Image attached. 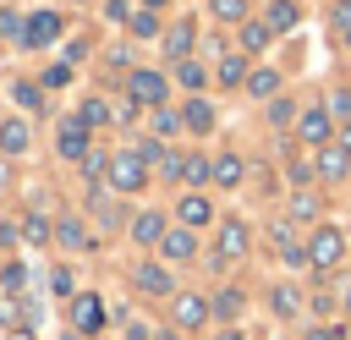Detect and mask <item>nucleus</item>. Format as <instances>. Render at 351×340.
<instances>
[{
  "mask_svg": "<svg viewBox=\"0 0 351 340\" xmlns=\"http://www.w3.org/2000/svg\"><path fill=\"white\" fill-rule=\"evenodd\" d=\"M143 181H148V165H143L137 154H115V159H110V186H115V192H137Z\"/></svg>",
  "mask_w": 351,
  "mask_h": 340,
  "instance_id": "f257e3e1",
  "label": "nucleus"
},
{
  "mask_svg": "<svg viewBox=\"0 0 351 340\" xmlns=\"http://www.w3.org/2000/svg\"><path fill=\"white\" fill-rule=\"evenodd\" d=\"M340 258H346V236H340V230H313V241H307V263L335 269Z\"/></svg>",
  "mask_w": 351,
  "mask_h": 340,
  "instance_id": "f03ea898",
  "label": "nucleus"
},
{
  "mask_svg": "<svg viewBox=\"0 0 351 340\" xmlns=\"http://www.w3.org/2000/svg\"><path fill=\"white\" fill-rule=\"evenodd\" d=\"M126 93H132V104H165V93H170V82L159 77V71H132V82H126Z\"/></svg>",
  "mask_w": 351,
  "mask_h": 340,
  "instance_id": "7ed1b4c3",
  "label": "nucleus"
},
{
  "mask_svg": "<svg viewBox=\"0 0 351 340\" xmlns=\"http://www.w3.org/2000/svg\"><path fill=\"white\" fill-rule=\"evenodd\" d=\"M208 313H214V307H208L203 296H192V291H181V296L170 302V318H176V329H203V324H208Z\"/></svg>",
  "mask_w": 351,
  "mask_h": 340,
  "instance_id": "20e7f679",
  "label": "nucleus"
},
{
  "mask_svg": "<svg viewBox=\"0 0 351 340\" xmlns=\"http://www.w3.org/2000/svg\"><path fill=\"white\" fill-rule=\"evenodd\" d=\"M55 33H60V16H55V11H33L27 27H22V44L44 49V44H55Z\"/></svg>",
  "mask_w": 351,
  "mask_h": 340,
  "instance_id": "39448f33",
  "label": "nucleus"
},
{
  "mask_svg": "<svg viewBox=\"0 0 351 340\" xmlns=\"http://www.w3.org/2000/svg\"><path fill=\"white\" fill-rule=\"evenodd\" d=\"M241 252H247V225H241V219H225V225H219L214 263H230V258H241Z\"/></svg>",
  "mask_w": 351,
  "mask_h": 340,
  "instance_id": "423d86ee",
  "label": "nucleus"
},
{
  "mask_svg": "<svg viewBox=\"0 0 351 340\" xmlns=\"http://www.w3.org/2000/svg\"><path fill=\"white\" fill-rule=\"evenodd\" d=\"M176 219H181V230H197V225H208V219H214V208H208V197H203V192H186V197L176 203Z\"/></svg>",
  "mask_w": 351,
  "mask_h": 340,
  "instance_id": "0eeeda50",
  "label": "nucleus"
},
{
  "mask_svg": "<svg viewBox=\"0 0 351 340\" xmlns=\"http://www.w3.org/2000/svg\"><path fill=\"white\" fill-rule=\"evenodd\" d=\"M296 132H302V143H313V148H329V132H335V126H329V110H307Z\"/></svg>",
  "mask_w": 351,
  "mask_h": 340,
  "instance_id": "6e6552de",
  "label": "nucleus"
},
{
  "mask_svg": "<svg viewBox=\"0 0 351 340\" xmlns=\"http://www.w3.org/2000/svg\"><path fill=\"white\" fill-rule=\"evenodd\" d=\"M55 148H60L66 159H82V154H88V126H82V121H66V126L55 132Z\"/></svg>",
  "mask_w": 351,
  "mask_h": 340,
  "instance_id": "1a4fd4ad",
  "label": "nucleus"
},
{
  "mask_svg": "<svg viewBox=\"0 0 351 340\" xmlns=\"http://www.w3.org/2000/svg\"><path fill=\"white\" fill-rule=\"evenodd\" d=\"M132 236H137L143 247H159V241L170 236V225H165V214H137V219H132Z\"/></svg>",
  "mask_w": 351,
  "mask_h": 340,
  "instance_id": "9d476101",
  "label": "nucleus"
},
{
  "mask_svg": "<svg viewBox=\"0 0 351 340\" xmlns=\"http://www.w3.org/2000/svg\"><path fill=\"white\" fill-rule=\"evenodd\" d=\"M181 126H186V132H214V104H208V99H192V104L181 110Z\"/></svg>",
  "mask_w": 351,
  "mask_h": 340,
  "instance_id": "9b49d317",
  "label": "nucleus"
},
{
  "mask_svg": "<svg viewBox=\"0 0 351 340\" xmlns=\"http://www.w3.org/2000/svg\"><path fill=\"white\" fill-rule=\"evenodd\" d=\"M159 247H165V258H170V263H186V258L197 252V241H192V230H170V236H165Z\"/></svg>",
  "mask_w": 351,
  "mask_h": 340,
  "instance_id": "f8f14e48",
  "label": "nucleus"
},
{
  "mask_svg": "<svg viewBox=\"0 0 351 340\" xmlns=\"http://www.w3.org/2000/svg\"><path fill=\"white\" fill-rule=\"evenodd\" d=\"M137 291H148V296H170V274H165L159 263H143V269H137Z\"/></svg>",
  "mask_w": 351,
  "mask_h": 340,
  "instance_id": "ddd939ff",
  "label": "nucleus"
},
{
  "mask_svg": "<svg viewBox=\"0 0 351 340\" xmlns=\"http://www.w3.org/2000/svg\"><path fill=\"white\" fill-rule=\"evenodd\" d=\"M296 22H302V11H296L291 0H274V5H269V33H291Z\"/></svg>",
  "mask_w": 351,
  "mask_h": 340,
  "instance_id": "4468645a",
  "label": "nucleus"
},
{
  "mask_svg": "<svg viewBox=\"0 0 351 340\" xmlns=\"http://www.w3.org/2000/svg\"><path fill=\"white\" fill-rule=\"evenodd\" d=\"M269 38H274V33H269L263 22H241V49H247V55H258V49H269Z\"/></svg>",
  "mask_w": 351,
  "mask_h": 340,
  "instance_id": "2eb2a0df",
  "label": "nucleus"
},
{
  "mask_svg": "<svg viewBox=\"0 0 351 340\" xmlns=\"http://www.w3.org/2000/svg\"><path fill=\"white\" fill-rule=\"evenodd\" d=\"M22 148H27V126L22 121H5L0 126V154H22Z\"/></svg>",
  "mask_w": 351,
  "mask_h": 340,
  "instance_id": "dca6fc26",
  "label": "nucleus"
},
{
  "mask_svg": "<svg viewBox=\"0 0 351 340\" xmlns=\"http://www.w3.org/2000/svg\"><path fill=\"white\" fill-rule=\"evenodd\" d=\"M181 181L203 186V181H214V165H208V159H197V154H186V159H181Z\"/></svg>",
  "mask_w": 351,
  "mask_h": 340,
  "instance_id": "f3484780",
  "label": "nucleus"
},
{
  "mask_svg": "<svg viewBox=\"0 0 351 340\" xmlns=\"http://www.w3.org/2000/svg\"><path fill=\"white\" fill-rule=\"evenodd\" d=\"M99 324H104L99 296H77V329H99Z\"/></svg>",
  "mask_w": 351,
  "mask_h": 340,
  "instance_id": "a211bd4d",
  "label": "nucleus"
},
{
  "mask_svg": "<svg viewBox=\"0 0 351 340\" xmlns=\"http://www.w3.org/2000/svg\"><path fill=\"white\" fill-rule=\"evenodd\" d=\"M247 77H252V71H247V60H241V55H225V60H219V82H230V88H241Z\"/></svg>",
  "mask_w": 351,
  "mask_h": 340,
  "instance_id": "6ab92c4d",
  "label": "nucleus"
},
{
  "mask_svg": "<svg viewBox=\"0 0 351 340\" xmlns=\"http://www.w3.org/2000/svg\"><path fill=\"white\" fill-rule=\"evenodd\" d=\"M274 88H280V71H252L247 77V93L252 99H274Z\"/></svg>",
  "mask_w": 351,
  "mask_h": 340,
  "instance_id": "aec40b11",
  "label": "nucleus"
},
{
  "mask_svg": "<svg viewBox=\"0 0 351 340\" xmlns=\"http://www.w3.org/2000/svg\"><path fill=\"white\" fill-rule=\"evenodd\" d=\"M318 170H324V175H346V170H351V154H346V148H324V154H318Z\"/></svg>",
  "mask_w": 351,
  "mask_h": 340,
  "instance_id": "412c9836",
  "label": "nucleus"
},
{
  "mask_svg": "<svg viewBox=\"0 0 351 340\" xmlns=\"http://www.w3.org/2000/svg\"><path fill=\"white\" fill-rule=\"evenodd\" d=\"M241 170H247V165H241L236 154H225V159L214 165V181H219V186H241Z\"/></svg>",
  "mask_w": 351,
  "mask_h": 340,
  "instance_id": "4be33fe9",
  "label": "nucleus"
},
{
  "mask_svg": "<svg viewBox=\"0 0 351 340\" xmlns=\"http://www.w3.org/2000/svg\"><path fill=\"white\" fill-rule=\"evenodd\" d=\"M22 236H27L33 247H44L55 230H49V219H44V214H22Z\"/></svg>",
  "mask_w": 351,
  "mask_h": 340,
  "instance_id": "5701e85b",
  "label": "nucleus"
},
{
  "mask_svg": "<svg viewBox=\"0 0 351 340\" xmlns=\"http://www.w3.org/2000/svg\"><path fill=\"white\" fill-rule=\"evenodd\" d=\"M93 219H99L104 230H115V225H121V208H115V203H110L104 192H93Z\"/></svg>",
  "mask_w": 351,
  "mask_h": 340,
  "instance_id": "b1692460",
  "label": "nucleus"
},
{
  "mask_svg": "<svg viewBox=\"0 0 351 340\" xmlns=\"http://www.w3.org/2000/svg\"><path fill=\"white\" fill-rule=\"evenodd\" d=\"M55 236H60L66 247H88V230H82V219H71V214H66V219L55 225Z\"/></svg>",
  "mask_w": 351,
  "mask_h": 340,
  "instance_id": "393cba45",
  "label": "nucleus"
},
{
  "mask_svg": "<svg viewBox=\"0 0 351 340\" xmlns=\"http://www.w3.org/2000/svg\"><path fill=\"white\" fill-rule=\"evenodd\" d=\"M208 11L219 22H247V0H208Z\"/></svg>",
  "mask_w": 351,
  "mask_h": 340,
  "instance_id": "a878e982",
  "label": "nucleus"
},
{
  "mask_svg": "<svg viewBox=\"0 0 351 340\" xmlns=\"http://www.w3.org/2000/svg\"><path fill=\"white\" fill-rule=\"evenodd\" d=\"M165 49H170L176 60H186V49H192V27H176V33H165Z\"/></svg>",
  "mask_w": 351,
  "mask_h": 340,
  "instance_id": "bb28decb",
  "label": "nucleus"
},
{
  "mask_svg": "<svg viewBox=\"0 0 351 340\" xmlns=\"http://www.w3.org/2000/svg\"><path fill=\"white\" fill-rule=\"evenodd\" d=\"M176 77H181V82H186V88H192V93H197V88H203V82H208V71H203V66H197V60H181V66H176Z\"/></svg>",
  "mask_w": 351,
  "mask_h": 340,
  "instance_id": "cd10ccee",
  "label": "nucleus"
},
{
  "mask_svg": "<svg viewBox=\"0 0 351 340\" xmlns=\"http://www.w3.org/2000/svg\"><path fill=\"white\" fill-rule=\"evenodd\" d=\"M82 126H110V104L104 99H88L82 104Z\"/></svg>",
  "mask_w": 351,
  "mask_h": 340,
  "instance_id": "c85d7f7f",
  "label": "nucleus"
},
{
  "mask_svg": "<svg viewBox=\"0 0 351 340\" xmlns=\"http://www.w3.org/2000/svg\"><path fill=\"white\" fill-rule=\"evenodd\" d=\"M214 313H219V318H236V313H241V291H219V296H214Z\"/></svg>",
  "mask_w": 351,
  "mask_h": 340,
  "instance_id": "c756f323",
  "label": "nucleus"
},
{
  "mask_svg": "<svg viewBox=\"0 0 351 340\" xmlns=\"http://www.w3.org/2000/svg\"><path fill=\"white\" fill-rule=\"evenodd\" d=\"M154 132H159V137L181 132V115H176V110H154Z\"/></svg>",
  "mask_w": 351,
  "mask_h": 340,
  "instance_id": "7c9ffc66",
  "label": "nucleus"
},
{
  "mask_svg": "<svg viewBox=\"0 0 351 340\" xmlns=\"http://www.w3.org/2000/svg\"><path fill=\"white\" fill-rule=\"evenodd\" d=\"M291 214H296V219H313V214H318V197H313V192H296V197H291Z\"/></svg>",
  "mask_w": 351,
  "mask_h": 340,
  "instance_id": "2f4dec72",
  "label": "nucleus"
},
{
  "mask_svg": "<svg viewBox=\"0 0 351 340\" xmlns=\"http://www.w3.org/2000/svg\"><path fill=\"white\" fill-rule=\"evenodd\" d=\"M296 307H302V296H296V291H285V285H280V291H274V313H280V318H291V313H296Z\"/></svg>",
  "mask_w": 351,
  "mask_h": 340,
  "instance_id": "473e14b6",
  "label": "nucleus"
},
{
  "mask_svg": "<svg viewBox=\"0 0 351 340\" xmlns=\"http://www.w3.org/2000/svg\"><path fill=\"white\" fill-rule=\"evenodd\" d=\"M132 33H137V38H159V22H154V11L132 16Z\"/></svg>",
  "mask_w": 351,
  "mask_h": 340,
  "instance_id": "72a5a7b5",
  "label": "nucleus"
},
{
  "mask_svg": "<svg viewBox=\"0 0 351 340\" xmlns=\"http://www.w3.org/2000/svg\"><path fill=\"white\" fill-rule=\"evenodd\" d=\"M11 99H16L22 110H38V88H33V82H16V88H11Z\"/></svg>",
  "mask_w": 351,
  "mask_h": 340,
  "instance_id": "f704fd0d",
  "label": "nucleus"
},
{
  "mask_svg": "<svg viewBox=\"0 0 351 340\" xmlns=\"http://www.w3.org/2000/svg\"><path fill=\"white\" fill-rule=\"evenodd\" d=\"M291 115H296L291 99H274V104H269V121H274V126H291Z\"/></svg>",
  "mask_w": 351,
  "mask_h": 340,
  "instance_id": "c9c22d12",
  "label": "nucleus"
},
{
  "mask_svg": "<svg viewBox=\"0 0 351 340\" xmlns=\"http://www.w3.org/2000/svg\"><path fill=\"white\" fill-rule=\"evenodd\" d=\"M22 27H27V22H22V16H16V11H0V38H16V33H22Z\"/></svg>",
  "mask_w": 351,
  "mask_h": 340,
  "instance_id": "e433bc0d",
  "label": "nucleus"
},
{
  "mask_svg": "<svg viewBox=\"0 0 351 340\" xmlns=\"http://www.w3.org/2000/svg\"><path fill=\"white\" fill-rule=\"evenodd\" d=\"M66 82H71V66H49L44 71V88H66Z\"/></svg>",
  "mask_w": 351,
  "mask_h": 340,
  "instance_id": "4c0bfd02",
  "label": "nucleus"
},
{
  "mask_svg": "<svg viewBox=\"0 0 351 340\" xmlns=\"http://www.w3.org/2000/svg\"><path fill=\"white\" fill-rule=\"evenodd\" d=\"M329 115H346L351 121V93H329Z\"/></svg>",
  "mask_w": 351,
  "mask_h": 340,
  "instance_id": "58836bf2",
  "label": "nucleus"
},
{
  "mask_svg": "<svg viewBox=\"0 0 351 340\" xmlns=\"http://www.w3.org/2000/svg\"><path fill=\"white\" fill-rule=\"evenodd\" d=\"M49 285H55L60 296H71V285H77V280H71V269H55V274H49Z\"/></svg>",
  "mask_w": 351,
  "mask_h": 340,
  "instance_id": "ea45409f",
  "label": "nucleus"
},
{
  "mask_svg": "<svg viewBox=\"0 0 351 340\" xmlns=\"http://www.w3.org/2000/svg\"><path fill=\"white\" fill-rule=\"evenodd\" d=\"M22 280H27V269H22V263H11V269H5V291H16Z\"/></svg>",
  "mask_w": 351,
  "mask_h": 340,
  "instance_id": "a19ab883",
  "label": "nucleus"
},
{
  "mask_svg": "<svg viewBox=\"0 0 351 340\" xmlns=\"http://www.w3.org/2000/svg\"><path fill=\"white\" fill-rule=\"evenodd\" d=\"M335 22H340V27H351V0H335Z\"/></svg>",
  "mask_w": 351,
  "mask_h": 340,
  "instance_id": "79ce46f5",
  "label": "nucleus"
},
{
  "mask_svg": "<svg viewBox=\"0 0 351 340\" xmlns=\"http://www.w3.org/2000/svg\"><path fill=\"white\" fill-rule=\"evenodd\" d=\"M307 340H340V329H313Z\"/></svg>",
  "mask_w": 351,
  "mask_h": 340,
  "instance_id": "37998d69",
  "label": "nucleus"
},
{
  "mask_svg": "<svg viewBox=\"0 0 351 340\" xmlns=\"http://www.w3.org/2000/svg\"><path fill=\"white\" fill-rule=\"evenodd\" d=\"M340 148H346V154H351V121H346V126H340Z\"/></svg>",
  "mask_w": 351,
  "mask_h": 340,
  "instance_id": "c03bdc74",
  "label": "nucleus"
},
{
  "mask_svg": "<svg viewBox=\"0 0 351 340\" xmlns=\"http://www.w3.org/2000/svg\"><path fill=\"white\" fill-rule=\"evenodd\" d=\"M143 5H148V11H159V5H170V0H143Z\"/></svg>",
  "mask_w": 351,
  "mask_h": 340,
  "instance_id": "a18cd8bd",
  "label": "nucleus"
},
{
  "mask_svg": "<svg viewBox=\"0 0 351 340\" xmlns=\"http://www.w3.org/2000/svg\"><path fill=\"white\" fill-rule=\"evenodd\" d=\"M219 340H241V335H236V329H230V335H219Z\"/></svg>",
  "mask_w": 351,
  "mask_h": 340,
  "instance_id": "49530a36",
  "label": "nucleus"
},
{
  "mask_svg": "<svg viewBox=\"0 0 351 340\" xmlns=\"http://www.w3.org/2000/svg\"><path fill=\"white\" fill-rule=\"evenodd\" d=\"M346 313H351V291H346Z\"/></svg>",
  "mask_w": 351,
  "mask_h": 340,
  "instance_id": "de8ad7c7",
  "label": "nucleus"
},
{
  "mask_svg": "<svg viewBox=\"0 0 351 340\" xmlns=\"http://www.w3.org/2000/svg\"><path fill=\"white\" fill-rule=\"evenodd\" d=\"M346 44H351V27H346Z\"/></svg>",
  "mask_w": 351,
  "mask_h": 340,
  "instance_id": "09e8293b",
  "label": "nucleus"
}]
</instances>
